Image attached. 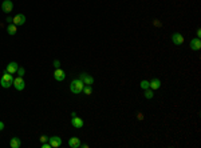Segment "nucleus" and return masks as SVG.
<instances>
[{"label": "nucleus", "mask_w": 201, "mask_h": 148, "mask_svg": "<svg viewBox=\"0 0 201 148\" xmlns=\"http://www.w3.org/2000/svg\"><path fill=\"white\" fill-rule=\"evenodd\" d=\"M40 141H42V143H46V141H48V137L47 136H40Z\"/></svg>", "instance_id": "obj_23"}, {"label": "nucleus", "mask_w": 201, "mask_h": 148, "mask_svg": "<svg viewBox=\"0 0 201 148\" xmlns=\"http://www.w3.org/2000/svg\"><path fill=\"white\" fill-rule=\"evenodd\" d=\"M82 92H84V95H86V96H90V95L93 94V87L91 86H83V90H82Z\"/></svg>", "instance_id": "obj_17"}, {"label": "nucleus", "mask_w": 201, "mask_h": 148, "mask_svg": "<svg viewBox=\"0 0 201 148\" xmlns=\"http://www.w3.org/2000/svg\"><path fill=\"white\" fill-rule=\"evenodd\" d=\"M154 24H156V25H157V27H160V23H158V20H154Z\"/></svg>", "instance_id": "obj_27"}, {"label": "nucleus", "mask_w": 201, "mask_h": 148, "mask_svg": "<svg viewBox=\"0 0 201 148\" xmlns=\"http://www.w3.org/2000/svg\"><path fill=\"white\" fill-rule=\"evenodd\" d=\"M149 81H147V80H142V81H141V84H139V87H141V88H142V90H147V88H149Z\"/></svg>", "instance_id": "obj_19"}, {"label": "nucleus", "mask_w": 201, "mask_h": 148, "mask_svg": "<svg viewBox=\"0 0 201 148\" xmlns=\"http://www.w3.org/2000/svg\"><path fill=\"white\" fill-rule=\"evenodd\" d=\"M200 36H201V29L198 28L197 29V37H198V39H200Z\"/></svg>", "instance_id": "obj_24"}, {"label": "nucleus", "mask_w": 201, "mask_h": 148, "mask_svg": "<svg viewBox=\"0 0 201 148\" xmlns=\"http://www.w3.org/2000/svg\"><path fill=\"white\" fill-rule=\"evenodd\" d=\"M12 83H14V76H12L11 73H8L7 71H4L3 76H1V79H0L1 87H3V88H10V87L12 86Z\"/></svg>", "instance_id": "obj_2"}, {"label": "nucleus", "mask_w": 201, "mask_h": 148, "mask_svg": "<svg viewBox=\"0 0 201 148\" xmlns=\"http://www.w3.org/2000/svg\"><path fill=\"white\" fill-rule=\"evenodd\" d=\"M7 22L8 23H12V18H7Z\"/></svg>", "instance_id": "obj_28"}, {"label": "nucleus", "mask_w": 201, "mask_h": 148, "mask_svg": "<svg viewBox=\"0 0 201 148\" xmlns=\"http://www.w3.org/2000/svg\"><path fill=\"white\" fill-rule=\"evenodd\" d=\"M69 147H71V148L80 147V139H79V137H77V136H74V137H71V139H69Z\"/></svg>", "instance_id": "obj_13"}, {"label": "nucleus", "mask_w": 201, "mask_h": 148, "mask_svg": "<svg viewBox=\"0 0 201 148\" xmlns=\"http://www.w3.org/2000/svg\"><path fill=\"white\" fill-rule=\"evenodd\" d=\"M71 126H73L74 128H83L84 123H83V120L80 119V117H78V116H74L73 119H71Z\"/></svg>", "instance_id": "obj_9"}, {"label": "nucleus", "mask_w": 201, "mask_h": 148, "mask_svg": "<svg viewBox=\"0 0 201 148\" xmlns=\"http://www.w3.org/2000/svg\"><path fill=\"white\" fill-rule=\"evenodd\" d=\"M12 86H14L18 91H23L24 88H26V83H24V80H23L22 76L14 77V83H12Z\"/></svg>", "instance_id": "obj_3"}, {"label": "nucleus", "mask_w": 201, "mask_h": 148, "mask_svg": "<svg viewBox=\"0 0 201 148\" xmlns=\"http://www.w3.org/2000/svg\"><path fill=\"white\" fill-rule=\"evenodd\" d=\"M149 88L150 90H158L160 88V86H161V80L160 79H157V77H154L152 81H149Z\"/></svg>", "instance_id": "obj_14"}, {"label": "nucleus", "mask_w": 201, "mask_h": 148, "mask_svg": "<svg viewBox=\"0 0 201 148\" xmlns=\"http://www.w3.org/2000/svg\"><path fill=\"white\" fill-rule=\"evenodd\" d=\"M138 119H139V120H142V119H143V115H142V113H138Z\"/></svg>", "instance_id": "obj_26"}, {"label": "nucleus", "mask_w": 201, "mask_h": 148, "mask_svg": "<svg viewBox=\"0 0 201 148\" xmlns=\"http://www.w3.org/2000/svg\"><path fill=\"white\" fill-rule=\"evenodd\" d=\"M19 68V64L16 62H11L10 64L5 67V71H7L8 73H11V75H14V73H16V71H18Z\"/></svg>", "instance_id": "obj_11"}, {"label": "nucleus", "mask_w": 201, "mask_h": 148, "mask_svg": "<svg viewBox=\"0 0 201 148\" xmlns=\"http://www.w3.org/2000/svg\"><path fill=\"white\" fill-rule=\"evenodd\" d=\"M24 23H26V16L23 14H18L12 18V24L15 25H23Z\"/></svg>", "instance_id": "obj_5"}, {"label": "nucleus", "mask_w": 201, "mask_h": 148, "mask_svg": "<svg viewBox=\"0 0 201 148\" xmlns=\"http://www.w3.org/2000/svg\"><path fill=\"white\" fill-rule=\"evenodd\" d=\"M79 79L83 81L84 86H93L94 84V77H93L91 75H88V73L86 72H82L79 75Z\"/></svg>", "instance_id": "obj_4"}, {"label": "nucleus", "mask_w": 201, "mask_h": 148, "mask_svg": "<svg viewBox=\"0 0 201 148\" xmlns=\"http://www.w3.org/2000/svg\"><path fill=\"white\" fill-rule=\"evenodd\" d=\"M54 67L55 68H60V62L59 60H54Z\"/></svg>", "instance_id": "obj_21"}, {"label": "nucleus", "mask_w": 201, "mask_h": 148, "mask_svg": "<svg viewBox=\"0 0 201 148\" xmlns=\"http://www.w3.org/2000/svg\"><path fill=\"white\" fill-rule=\"evenodd\" d=\"M14 10V3L11 0H4L1 3V11L5 12V14H10V12Z\"/></svg>", "instance_id": "obj_6"}, {"label": "nucleus", "mask_w": 201, "mask_h": 148, "mask_svg": "<svg viewBox=\"0 0 201 148\" xmlns=\"http://www.w3.org/2000/svg\"><path fill=\"white\" fill-rule=\"evenodd\" d=\"M54 79L56 80V81H62V80L66 79V73H64V71L60 68H56L54 71Z\"/></svg>", "instance_id": "obj_7"}, {"label": "nucleus", "mask_w": 201, "mask_h": 148, "mask_svg": "<svg viewBox=\"0 0 201 148\" xmlns=\"http://www.w3.org/2000/svg\"><path fill=\"white\" fill-rule=\"evenodd\" d=\"M189 47H190V50L198 51L201 48V40L198 39V37H196V39H192V40H190Z\"/></svg>", "instance_id": "obj_12"}, {"label": "nucleus", "mask_w": 201, "mask_h": 148, "mask_svg": "<svg viewBox=\"0 0 201 148\" xmlns=\"http://www.w3.org/2000/svg\"><path fill=\"white\" fill-rule=\"evenodd\" d=\"M48 143L51 144V147L54 148H58L62 145V139L59 136H52V137H48Z\"/></svg>", "instance_id": "obj_8"}, {"label": "nucleus", "mask_w": 201, "mask_h": 148, "mask_svg": "<svg viewBox=\"0 0 201 148\" xmlns=\"http://www.w3.org/2000/svg\"><path fill=\"white\" fill-rule=\"evenodd\" d=\"M1 130H4V123L3 122H0V131Z\"/></svg>", "instance_id": "obj_25"}, {"label": "nucleus", "mask_w": 201, "mask_h": 148, "mask_svg": "<svg viewBox=\"0 0 201 148\" xmlns=\"http://www.w3.org/2000/svg\"><path fill=\"white\" fill-rule=\"evenodd\" d=\"M10 145H11V148H20L22 147V141H20L19 137H12L10 140Z\"/></svg>", "instance_id": "obj_15"}, {"label": "nucleus", "mask_w": 201, "mask_h": 148, "mask_svg": "<svg viewBox=\"0 0 201 148\" xmlns=\"http://www.w3.org/2000/svg\"><path fill=\"white\" fill-rule=\"evenodd\" d=\"M143 96H145V98L146 99H153V91L150 90V88H147V90H145V94H143Z\"/></svg>", "instance_id": "obj_18"}, {"label": "nucleus", "mask_w": 201, "mask_h": 148, "mask_svg": "<svg viewBox=\"0 0 201 148\" xmlns=\"http://www.w3.org/2000/svg\"><path fill=\"white\" fill-rule=\"evenodd\" d=\"M7 32H8V35L14 36L15 33H16V25L12 24V23H10V24H8V27H7Z\"/></svg>", "instance_id": "obj_16"}, {"label": "nucleus", "mask_w": 201, "mask_h": 148, "mask_svg": "<svg viewBox=\"0 0 201 148\" xmlns=\"http://www.w3.org/2000/svg\"><path fill=\"white\" fill-rule=\"evenodd\" d=\"M83 81L80 79H74L73 81H71V84H70V91L73 92V94L78 95L82 92V90H83Z\"/></svg>", "instance_id": "obj_1"}, {"label": "nucleus", "mask_w": 201, "mask_h": 148, "mask_svg": "<svg viewBox=\"0 0 201 148\" xmlns=\"http://www.w3.org/2000/svg\"><path fill=\"white\" fill-rule=\"evenodd\" d=\"M42 148H52L50 143H42Z\"/></svg>", "instance_id": "obj_22"}, {"label": "nucleus", "mask_w": 201, "mask_h": 148, "mask_svg": "<svg viewBox=\"0 0 201 148\" xmlns=\"http://www.w3.org/2000/svg\"><path fill=\"white\" fill-rule=\"evenodd\" d=\"M172 40H173V43H174L176 45H181V44L184 43V36L178 32H174L172 35Z\"/></svg>", "instance_id": "obj_10"}, {"label": "nucleus", "mask_w": 201, "mask_h": 148, "mask_svg": "<svg viewBox=\"0 0 201 148\" xmlns=\"http://www.w3.org/2000/svg\"><path fill=\"white\" fill-rule=\"evenodd\" d=\"M24 72H26V69L23 68V67H19L18 71H16V73H18L19 76H22V77H23V75H24Z\"/></svg>", "instance_id": "obj_20"}]
</instances>
